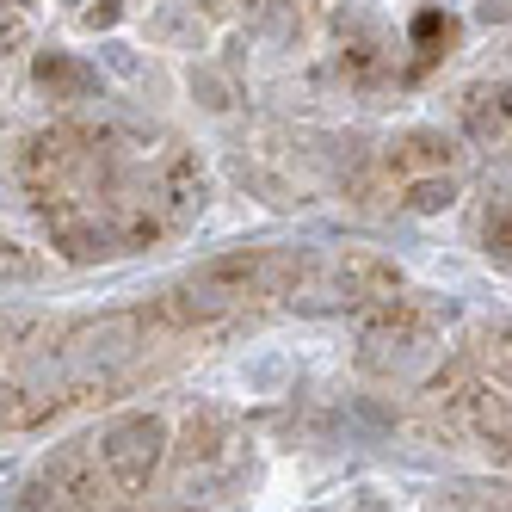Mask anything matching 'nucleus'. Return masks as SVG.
Instances as JSON below:
<instances>
[{"label":"nucleus","instance_id":"obj_1","mask_svg":"<svg viewBox=\"0 0 512 512\" xmlns=\"http://www.w3.org/2000/svg\"><path fill=\"white\" fill-rule=\"evenodd\" d=\"M99 469L112 475L118 488H142L155 475V463H161V445H167V432H161V420L155 414H124V420H112L99 438Z\"/></svg>","mask_w":512,"mask_h":512},{"label":"nucleus","instance_id":"obj_2","mask_svg":"<svg viewBox=\"0 0 512 512\" xmlns=\"http://www.w3.org/2000/svg\"><path fill=\"white\" fill-rule=\"evenodd\" d=\"M469 130L475 136H506L512 130V87H494V93H475V105H469Z\"/></svg>","mask_w":512,"mask_h":512},{"label":"nucleus","instance_id":"obj_3","mask_svg":"<svg viewBox=\"0 0 512 512\" xmlns=\"http://www.w3.org/2000/svg\"><path fill=\"white\" fill-rule=\"evenodd\" d=\"M38 75H44V87H50V81H56V87H93V75H87V68L62 62V56H44V68H38Z\"/></svg>","mask_w":512,"mask_h":512},{"label":"nucleus","instance_id":"obj_4","mask_svg":"<svg viewBox=\"0 0 512 512\" xmlns=\"http://www.w3.org/2000/svg\"><path fill=\"white\" fill-rule=\"evenodd\" d=\"M451 192H457L451 179H420L408 204H414V210H445V204H451Z\"/></svg>","mask_w":512,"mask_h":512},{"label":"nucleus","instance_id":"obj_5","mask_svg":"<svg viewBox=\"0 0 512 512\" xmlns=\"http://www.w3.org/2000/svg\"><path fill=\"white\" fill-rule=\"evenodd\" d=\"M50 512H68V506H62V500H50Z\"/></svg>","mask_w":512,"mask_h":512}]
</instances>
